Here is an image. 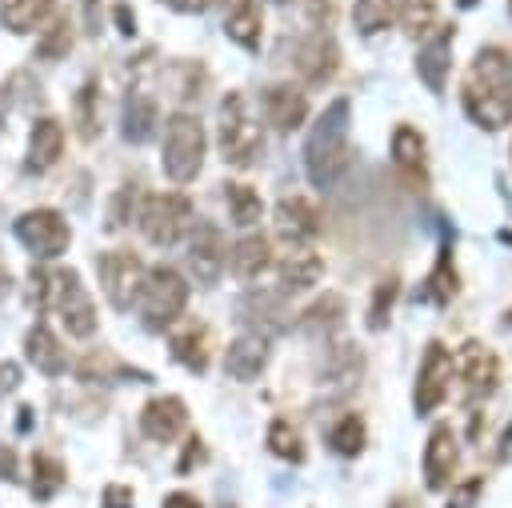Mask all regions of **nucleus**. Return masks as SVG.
Masks as SVG:
<instances>
[{"mask_svg": "<svg viewBox=\"0 0 512 508\" xmlns=\"http://www.w3.org/2000/svg\"><path fill=\"white\" fill-rule=\"evenodd\" d=\"M272 228L288 248H308L320 236V208L308 196H280L272 212Z\"/></svg>", "mask_w": 512, "mask_h": 508, "instance_id": "16", "label": "nucleus"}, {"mask_svg": "<svg viewBox=\"0 0 512 508\" xmlns=\"http://www.w3.org/2000/svg\"><path fill=\"white\" fill-rule=\"evenodd\" d=\"M204 456H208V452H204V440H200V436H188L184 456L176 460V472H180V476H188V472H192V464H204Z\"/></svg>", "mask_w": 512, "mask_h": 508, "instance_id": "46", "label": "nucleus"}, {"mask_svg": "<svg viewBox=\"0 0 512 508\" xmlns=\"http://www.w3.org/2000/svg\"><path fill=\"white\" fill-rule=\"evenodd\" d=\"M268 368V340L256 332H240L228 348H224V372L236 384H252L260 380V372Z\"/></svg>", "mask_w": 512, "mask_h": 508, "instance_id": "21", "label": "nucleus"}, {"mask_svg": "<svg viewBox=\"0 0 512 508\" xmlns=\"http://www.w3.org/2000/svg\"><path fill=\"white\" fill-rule=\"evenodd\" d=\"M480 492H484V476L456 480V484H452V492H448V504H444V508H476Z\"/></svg>", "mask_w": 512, "mask_h": 508, "instance_id": "42", "label": "nucleus"}, {"mask_svg": "<svg viewBox=\"0 0 512 508\" xmlns=\"http://www.w3.org/2000/svg\"><path fill=\"white\" fill-rule=\"evenodd\" d=\"M136 308H140V320L148 332L172 328L188 308V280L172 264H152L136 292Z\"/></svg>", "mask_w": 512, "mask_h": 508, "instance_id": "4", "label": "nucleus"}, {"mask_svg": "<svg viewBox=\"0 0 512 508\" xmlns=\"http://www.w3.org/2000/svg\"><path fill=\"white\" fill-rule=\"evenodd\" d=\"M224 36H228L236 48L256 52L260 40H264V12H260V4H256V0H236V4L228 8V16H224Z\"/></svg>", "mask_w": 512, "mask_h": 508, "instance_id": "28", "label": "nucleus"}, {"mask_svg": "<svg viewBox=\"0 0 512 508\" xmlns=\"http://www.w3.org/2000/svg\"><path fill=\"white\" fill-rule=\"evenodd\" d=\"M128 200H136V184H124L116 196H112V208H108V228H124L132 216H128Z\"/></svg>", "mask_w": 512, "mask_h": 508, "instance_id": "43", "label": "nucleus"}, {"mask_svg": "<svg viewBox=\"0 0 512 508\" xmlns=\"http://www.w3.org/2000/svg\"><path fill=\"white\" fill-rule=\"evenodd\" d=\"M456 4H460V8H476L480 0H456Z\"/></svg>", "mask_w": 512, "mask_h": 508, "instance_id": "54", "label": "nucleus"}, {"mask_svg": "<svg viewBox=\"0 0 512 508\" xmlns=\"http://www.w3.org/2000/svg\"><path fill=\"white\" fill-rule=\"evenodd\" d=\"M204 156H208V132H204L200 116L172 112L164 120V140H160V168H164V176L176 188H184V184H192L200 176Z\"/></svg>", "mask_w": 512, "mask_h": 508, "instance_id": "3", "label": "nucleus"}, {"mask_svg": "<svg viewBox=\"0 0 512 508\" xmlns=\"http://www.w3.org/2000/svg\"><path fill=\"white\" fill-rule=\"evenodd\" d=\"M364 440H368V424H364V416H356V412H344L332 428H328V448L336 452V456H360L364 452Z\"/></svg>", "mask_w": 512, "mask_h": 508, "instance_id": "36", "label": "nucleus"}, {"mask_svg": "<svg viewBox=\"0 0 512 508\" xmlns=\"http://www.w3.org/2000/svg\"><path fill=\"white\" fill-rule=\"evenodd\" d=\"M24 356H28V364H32L36 372H44V376L68 372V356H64L56 332H52L44 320H36V324L28 328V336H24Z\"/></svg>", "mask_w": 512, "mask_h": 508, "instance_id": "26", "label": "nucleus"}, {"mask_svg": "<svg viewBox=\"0 0 512 508\" xmlns=\"http://www.w3.org/2000/svg\"><path fill=\"white\" fill-rule=\"evenodd\" d=\"M100 508H136V492H132L128 484L112 480V484H104V492H100Z\"/></svg>", "mask_w": 512, "mask_h": 508, "instance_id": "45", "label": "nucleus"}, {"mask_svg": "<svg viewBox=\"0 0 512 508\" xmlns=\"http://www.w3.org/2000/svg\"><path fill=\"white\" fill-rule=\"evenodd\" d=\"M452 360H456V372H460L464 408H480L484 400L496 396V388H500V356L492 348H484L480 340H468Z\"/></svg>", "mask_w": 512, "mask_h": 508, "instance_id": "10", "label": "nucleus"}, {"mask_svg": "<svg viewBox=\"0 0 512 508\" xmlns=\"http://www.w3.org/2000/svg\"><path fill=\"white\" fill-rule=\"evenodd\" d=\"M352 164V100L336 96L304 136V172L312 188H336Z\"/></svg>", "mask_w": 512, "mask_h": 508, "instance_id": "2", "label": "nucleus"}, {"mask_svg": "<svg viewBox=\"0 0 512 508\" xmlns=\"http://www.w3.org/2000/svg\"><path fill=\"white\" fill-rule=\"evenodd\" d=\"M224 204H228V220H232L236 228H252V224H260V216H264L260 192H256L252 184H244V180H228V184H224Z\"/></svg>", "mask_w": 512, "mask_h": 508, "instance_id": "30", "label": "nucleus"}, {"mask_svg": "<svg viewBox=\"0 0 512 508\" xmlns=\"http://www.w3.org/2000/svg\"><path fill=\"white\" fill-rule=\"evenodd\" d=\"M156 124H160V108H156V100L132 92V96L124 100V116H120V132H124V140H128V144H148V140L156 136Z\"/></svg>", "mask_w": 512, "mask_h": 508, "instance_id": "29", "label": "nucleus"}, {"mask_svg": "<svg viewBox=\"0 0 512 508\" xmlns=\"http://www.w3.org/2000/svg\"><path fill=\"white\" fill-rule=\"evenodd\" d=\"M0 480H16V452L0 444Z\"/></svg>", "mask_w": 512, "mask_h": 508, "instance_id": "50", "label": "nucleus"}, {"mask_svg": "<svg viewBox=\"0 0 512 508\" xmlns=\"http://www.w3.org/2000/svg\"><path fill=\"white\" fill-rule=\"evenodd\" d=\"M360 376H364V352L356 344H332L328 364H324V380L340 384V388H352V384H360Z\"/></svg>", "mask_w": 512, "mask_h": 508, "instance_id": "32", "label": "nucleus"}, {"mask_svg": "<svg viewBox=\"0 0 512 508\" xmlns=\"http://www.w3.org/2000/svg\"><path fill=\"white\" fill-rule=\"evenodd\" d=\"M16 240L36 256V260H56L72 244V224L56 208H28L12 220Z\"/></svg>", "mask_w": 512, "mask_h": 508, "instance_id": "9", "label": "nucleus"}, {"mask_svg": "<svg viewBox=\"0 0 512 508\" xmlns=\"http://www.w3.org/2000/svg\"><path fill=\"white\" fill-rule=\"evenodd\" d=\"M112 16H116V28H120L124 36H132V32H136V12H132L128 4H116V8H112Z\"/></svg>", "mask_w": 512, "mask_h": 508, "instance_id": "48", "label": "nucleus"}, {"mask_svg": "<svg viewBox=\"0 0 512 508\" xmlns=\"http://www.w3.org/2000/svg\"><path fill=\"white\" fill-rule=\"evenodd\" d=\"M344 320H348V304H344L340 292L316 296V300L296 316L300 332H308V336H316V340H332V336L344 328Z\"/></svg>", "mask_w": 512, "mask_h": 508, "instance_id": "23", "label": "nucleus"}, {"mask_svg": "<svg viewBox=\"0 0 512 508\" xmlns=\"http://www.w3.org/2000/svg\"><path fill=\"white\" fill-rule=\"evenodd\" d=\"M324 276V256L312 252V248H292L280 264H276V292L280 296H300L308 288H316Z\"/></svg>", "mask_w": 512, "mask_h": 508, "instance_id": "20", "label": "nucleus"}, {"mask_svg": "<svg viewBox=\"0 0 512 508\" xmlns=\"http://www.w3.org/2000/svg\"><path fill=\"white\" fill-rule=\"evenodd\" d=\"M48 308H56L68 336L88 340L96 332V304H92V292L84 288L76 268H56L48 276Z\"/></svg>", "mask_w": 512, "mask_h": 508, "instance_id": "7", "label": "nucleus"}, {"mask_svg": "<svg viewBox=\"0 0 512 508\" xmlns=\"http://www.w3.org/2000/svg\"><path fill=\"white\" fill-rule=\"evenodd\" d=\"M64 152V124L56 116H40L28 132V172H48Z\"/></svg>", "mask_w": 512, "mask_h": 508, "instance_id": "27", "label": "nucleus"}, {"mask_svg": "<svg viewBox=\"0 0 512 508\" xmlns=\"http://www.w3.org/2000/svg\"><path fill=\"white\" fill-rule=\"evenodd\" d=\"M452 372H456V360L448 352L444 340H428L424 344V356H420V368H416V384H412V408L416 416H432L448 388H452Z\"/></svg>", "mask_w": 512, "mask_h": 508, "instance_id": "11", "label": "nucleus"}, {"mask_svg": "<svg viewBox=\"0 0 512 508\" xmlns=\"http://www.w3.org/2000/svg\"><path fill=\"white\" fill-rule=\"evenodd\" d=\"M388 508H416V500L408 496V492H400V496H392V504Z\"/></svg>", "mask_w": 512, "mask_h": 508, "instance_id": "53", "label": "nucleus"}, {"mask_svg": "<svg viewBox=\"0 0 512 508\" xmlns=\"http://www.w3.org/2000/svg\"><path fill=\"white\" fill-rule=\"evenodd\" d=\"M272 4H288V0H272Z\"/></svg>", "mask_w": 512, "mask_h": 508, "instance_id": "55", "label": "nucleus"}, {"mask_svg": "<svg viewBox=\"0 0 512 508\" xmlns=\"http://www.w3.org/2000/svg\"><path fill=\"white\" fill-rule=\"evenodd\" d=\"M396 296H400V276L396 272H388V276H380L372 284V300H368V316H364L368 332H384L388 328L392 308H396Z\"/></svg>", "mask_w": 512, "mask_h": 508, "instance_id": "35", "label": "nucleus"}, {"mask_svg": "<svg viewBox=\"0 0 512 508\" xmlns=\"http://www.w3.org/2000/svg\"><path fill=\"white\" fill-rule=\"evenodd\" d=\"M388 152H392V168H396V176H400V184L408 192H424L432 184V172H428V140H424L420 128L396 124Z\"/></svg>", "mask_w": 512, "mask_h": 508, "instance_id": "13", "label": "nucleus"}, {"mask_svg": "<svg viewBox=\"0 0 512 508\" xmlns=\"http://www.w3.org/2000/svg\"><path fill=\"white\" fill-rule=\"evenodd\" d=\"M508 16H512V0H508Z\"/></svg>", "mask_w": 512, "mask_h": 508, "instance_id": "56", "label": "nucleus"}, {"mask_svg": "<svg viewBox=\"0 0 512 508\" xmlns=\"http://www.w3.org/2000/svg\"><path fill=\"white\" fill-rule=\"evenodd\" d=\"M460 108L484 132H500L512 124V52L504 44L476 48L460 80Z\"/></svg>", "mask_w": 512, "mask_h": 508, "instance_id": "1", "label": "nucleus"}, {"mask_svg": "<svg viewBox=\"0 0 512 508\" xmlns=\"http://www.w3.org/2000/svg\"><path fill=\"white\" fill-rule=\"evenodd\" d=\"M64 484H68V468H64L56 456L36 452V456H32V496H36V500H52Z\"/></svg>", "mask_w": 512, "mask_h": 508, "instance_id": "38", "label": "nucleus"}, {"mask_svg": "<svg viewBox=\"0 0 512 508\" xmlns=\"http://www.w3.org/2000/svg\"><path fill=\"white\" fill-rule=\"evenodd\" d=\"M496 444H500V448H496V460H508V452H512V420H508V428L500 432Z\"/></svg>", "mask_w": 512, "mask_h": 508, "instance_id": "52", "label": "nucleus"}, {"mask_svg": "<svg viewBox=\"0 0 512 508\" xmlns=\"http://www.w3.org/2000/svg\"><path fill=\"white\" fill-rule=\"evenodd\" d=\"M228 268L236 280H260L272 268V240L264 232H248L228 248Z\"/></svg>", "mask_w": 512, "mask_h": 508, "instance_id": "24", "label": "nucleus"}, {"mask_svg": "<svg viewBox=\"0 0 512 508\" xmlns=\"http://www.w3.org/2000/svg\"><path fill=\"white\" fill-rule=\"evenodd\" d=\"M336 8H340V0H304V12H308V20H312V28H332V20H336Z\"/></svg>", "mask_w": 512, "mask_h": 508, "instance_id": "44", "label": "nucleus"}, {"mask_svg": "<svg viewBox=\"0 0 512 508\" xmlns=\"http://www.w3.org/2000/svg\"><path fill=\"white\" fill-rule=\"evenodd\" d=\"M240 320L252 324L256 336H276L288 328V312H284V296L280 292H264V288H252L244 300H240Z\"/></svg>", "mask_w": 512, "mask_h": 508, "instance_id": "22", "label": "nucleus"}, {"mask_svg": "<svg viewBox=\"0 0 512 508\" xmlns=\"http://www.w3.org/2000/svg\"><path fill=\"white\" fill-rule=\"evenodd\" d=\"M160 4H168L172 12H204L208 8V0H160Z\"/></svg>", "mask_w": 512, "mask_h": 508, "instance_id": "51", "label": "nucleus"}, {"mask_svg": "<svg viewBox=\"0 0 512 508\" xmlns=\"http://www.w3.org/2000/svg\"><path fill=\"white\" fill-rule=\"evenodd\" d=\"M160 508H204L192 492H168L164 500H160Z\"/></svg>", "mask_w": 512, "mask_h": 508, "instance_id": "49", "label": "nucleus"}, {"mask_svg": "<svg viewBox=\"0 0 512 508\" xmlns=\"http://www.w3.org/2000/svg\"><path fill=\"white\" fill-rule=\"evenodd\" d=\"M184 260H188L192 280L204 284V288H212V284L220 280L224 264H228L224 232H220L216 224H208V220H196V224H192V236H188V256H184Z\"/></svg>", "mask_w": 512, "mask_h": 508, "instance_id": "15", "label": "nucleus"}, {"mask_svg": "<svg viewBox=\"0 0 512 508\" xmlns=\"http://www.w3.org/2000/svg\"><path fill=\"white\" fill-rule=\"evenodd\" d=\"M144 260L132 248H108L96 256V276H100V292L116 312H128L136 304V292L144 284Z\"/></svg>", "mask_w": 512, "mask_h": 508, "instance_id": "8", "label": "nucleus"}, {"mask_svg": "<svg viewBox=\"0 0 512 508\" xmlns=\"http://www.w3.org/2000/svg\"><path fill=\"white\" fill-rule=\"evenodd\" d=\"M16 388H20V364L0 360V400H4V396H12Z\"/></svg>", "mask_w": 512, "mask_h": 508, "instance_id": "47", "label": "nucleus"}, {"mask_svg": "<svg viewBox=\"0 0 512 508\" xmlns=\"http://www.w3.org/2000/svg\"><path fill=\"white\" fill-rule=\"evenodd\" d=\"M436 8H440V0H396V16H400L404 32H412V36H424L436 24Z\"/></svg>", "mask_w": 512, "mask_h": 508, "instance_id": "40", "label": "nucleus"}, {"mask_svg": "<svg viewBox=\"0 0 512 508\" xmlns=\"http://www.w3.org/2000/svg\"><path fill=\"white\" fill-rule=\"evenodd\" d=\"M456 292H460V272H456V260H452V244L444 240L440 252H436V264L428 268V276L420 284V300L444 308V304L456 300Z\"/></svg>", "mask_w": 512, "mask_h": 508, "instance_id": "25", "label": "nucleus"}, {"mask_svg": "<svg viewBox=\"0 0 512 508\" xmlns=\"http://www.w3.org/2000/svg\"><path fill=\"white\" fill-rule=\"evenodd\" d=\"M72 116H76V136L80 140H96L100 132V84L96 76H88L72 100Z\"/></svg>", "mask_w": 512, "mask_h": 508, "instance_id": "34", "label": "nucleus"}, {"mask_svg": "<svg viewBox=\"0 0 512 508\" xmlns=\"http://www.w3.org/2000/svg\"><path fill=\"white\" fill-rule=\"evenodd\" d=\"M264 444H268L272 456H280V460H288V464H304V456H308L300 428H292V420H284V416H276V420L268 424Z\"/></svg>", "mask_w": 512, "mask_h": 508, "instance_id": "37", "label": "nucleus"}, {"mask_svg": "<svg viewBox=\"0 0 512 508\" xmlns=\"http://www.w3.org/2000/svg\"><path fill=\"white\" fill-rule=\"evenodd\" d=\"M292 64H296V72H300V80H304L308 88L332 84L336 72H340V44H336V36L324 32V28H312V32L296 44Z\"/></svg>", "mask_w": 512, "mask_h": 508, "instance_id": "12", "label": "nucleus"}, {"mask_svg": "<svg viewBox=\"0 0 512 508\" xmlns=\"http://www.w3.org/2000/svg\"><path fill=\"white\" fill-rule=\"evenodd\" d=\"M68 48H72V24H68V16H60V20H52V28H44V36L36 44V56L40 60H60Z\"/></svg>", "mask_w": 512, "mask_h": 508, "instance_id": "41", "label": "nucleus"}, {"mask_svg": "<svg viewBox=\"0 0 512 508\" xmlns=\"http://www.w3.org/2000/svg\"><path fill=\"white\" fill-rule=\"evenodd\" d=\"M216 144L224 164L232 168H252L264 156V132L260 124L248 116V100L240 92H228L220 100V128H216Z\"/></svg>", "mask_w": 512, "mask_h": 508, "instance_id": "5", "label": "nucleus"}, {"mask_svg": "<svg viewBox=\"0 0 512 508\" xmlns=\"http://www.w3.org/2000/svg\"><path fill=\"white\" fill-rule=\"evenodd\" d=\"M172 356L188 368V372H208V328L204 324H188V328H180L176 336H172Z\"/></svg>", "mask_w": 512, "mask_h": 508, "instance_id": "31", "label": "nucleus"}, {"mask_svg": "<svg viewBox=\"0 0 512 508\" xmlns=\"http://www.w3.org/2000/svg\"><path fill=\"white\" fill-rule=\"evenodd\" d=\"M420 468H424V488H428V492H444V488L456 484L460 444H456V432H452L448 420L432 424V432H428V440H424V460H420Z\"/></svg>", "mask_w": 512, "mask_h": 508, "instance_id": "14", "label": "nucleus"}, {"mask_svg": "<svg viewBox=\"0 0 512 508\" xmlns=\"http://www.w3.org/2000/svg\"><path fill=\"white\" fill-rule=\"evenodd\" d=\"M136 224H140V232H144L148 244L172 248L196 224L192 220V200L184 192H152V196H144V204L136 212Z\"/></svg>", "mask_w": 512, "mask_h": 508, "instance_id": "6", "label": "nucleus"}, {"mask_svg": "<svg viewBox=\"0 0 512 508\" xmlns=\"http://www.w3.org/2000/svg\"><path fill=\"white\" fill-rule=\"evenodd\" d=\"M52 12V0H0V24L8 32H36Z\"/></svg>", "mask_w": 512, "mask_h": 508, "instance_id": "33", "label": "nucleus"}, {"mask_svg": "<svg viewBox=\"0 0 512 508\" xmlns=\"http://www.w3.org/2000/svg\"><path fill=\"white\" fill-rule=\"evenodd\" d=\"M260 112L276 132H296L308 120V92L296 84H268L260 92Z\"/></svg>", "mask_w": 512, "mask_h": 508, "instance_id": "18", "label": "nucleus"}, {"mask_svg": "<svg viewBox=\"0 0 512 508\" xmlns=\"http://www.w3.org/2000/svg\"><path fill=\"white\" fill-rule=\"evenodd\" d=\"M452 44H456V24H440L416 52V76L432 96H444L448 72H452Z\"/></svg>", "mask_w": 512, "mask_h": 508, "instance_id": "17", "label": "nucleus"}, {"mask_svg": "<svg viewBox=\"0 0 512 508\" xmlns=\"http://www.w3.org/2000/svg\"><path fill=\"white\" fill-rule=\"evenodd\" d=\"M188 428V404L172 392L164 396H152L144 408H140V432L152 440V444H172L180 432Z\"/></svg>", "mask_w": 512, "mask_h": 508, "instance_id": "19", "label": "nucleus"}, {"mask_svg": "<svg viewBox=\"0 0 512 508\" xmlns=\"http://www.w3.org/2000/svg\"><path fill=\"white\" fill-rule=\"evenodd\" d=\"M396 20V0H356L352 4V24L360 36H376L388 32Z\"/></svg>", "mask_w": 512, "mask_h": 508, "instance_id": "39", "label": "nucleus"}]
</instances>
